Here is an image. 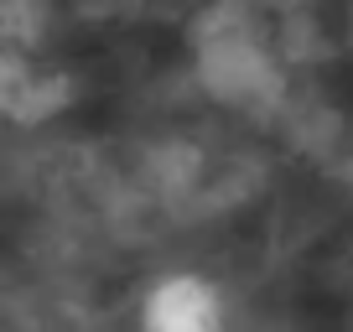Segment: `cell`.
Instances as JSON below:
<instances>
[{"mask_svg": "<svg viewBox=\"0 0 353 332\" xmlns=\"http://www.w3.org/2000/svg\"><path fill=\"white\" fill-rule=\"evenodd\" d=\"M141 332H229V301L198 270H166L141 296Z\"/></svg>", "mask_w": 353, "mask_h": 332, "instance_id": "cell-1", "label": "cell"}, {"mask_svg": "<svg viewBox=\"0 0 353 332\" xmlns=\"http://www.w3.org/2000/svg\"><path fill=\"white\" fill-rule=\"evenodd\" d=\"M198 78L223 104H250L276 89V68L265 57V47L254 37H234V32L198 47Z\"/></svg>", "mask_w": 353, "mask_h": 332, "instance_id": "cell-2", "label": "cell"}, {"mask_svg": "<svg viewBox=\"0 0 353 332\" xmlns=\"http://www.w3.org/2000/svg\"><path fill=\"white\" fill-rule=\"evenodd\" d=\"M348 16H353V6H348Z\"/></svg>", "mask_w": 353, "mask_h": 332, "instance_id": "cell-3", "label": "cell"}]
</instances>
